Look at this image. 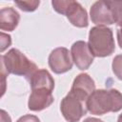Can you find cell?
Here are the masks:
<instances>
[{
  "mask_svg": "<svg viewBox=\"0 0 122 122\" xmlns=\"http://www.w3.org/2000/svg\"><path fill=\"white\" fill-rule=\"evenodd\" d=\"M87 111L94 115L116 112L122 110V93L115 89L95 90L86 100Z\"/></svg>",
  "mask_w": 122,
  "mask_h": 122,
  "instance_id": "6da1fadb",
  "label": "cell"
},
{
  "mask_svg": "<svg viewBox=\"0 0 122 122\" xmlns=\"http://www.w3.org/2000/svg\"><path fill=\"white\" fill-rule=\"evenodd\" d=\"M1 73L3 75L14 74L25 76L27 79L38 70L35 63L15 48L10 49L7 53L1 55Z\"/></svg>",
  "mask_w": 122,
  "mask_h": 122,
  "instance_id": "7a4b0ae2",
  "label": "cell"
},
{
  "mask_svg": "<svg viewBox=\"0 0 122 122\" xmlns=\"http://www.w3.org/2000/svg\"><path fill=\"white\" fill-rule=\"evenodd\" d=\"M89 48L94 57H107L113 53L115 43L112 29L95 26L89 32Z\"/></svg>",
  "mask_w": 122,
  "mask_h": 122,
  "instance_id": "3957f363",
  "label": "cell"
},
{
  "mask_svg": "<svg viewBox=\"0 0 122 122\" xmlns=\"http://www.w3.org/2000/svg\"><path fill=\"white\" fill-rule=\"evenodd\" d=\"M53 10L65 15L70 23L77 28H86L89 25L87 10L77 1L73 0H53L51 1Z\"/></svg>",
  "mask_w": 122,
  "mask_h": 122,
  "instance_id": "277c9868",
  "label": "cell"
},
{
  "mask_svg": "<svg viewBox=\"0 0 122 122\" xmlns=\"http://www.w3.org/2000/svg\"><path fill=\"white\" fill-rule=\"evenodd\" d=\"M60 111L68 122H78L87 112L86 105L78 97L69 92L60 103Z\"/></svg>",
  "mask_w": 122,
  "mask_h": 122,
  "instance_id": "5b68a950",
  "label": "cell"
},
{
  "mask_svg": "<svg viewBox=\"0 0 122 122\" xmlns=\"http://www.w3.org/2000/svg\"><path fill=\"white\" fill-rule=\"evenodd\" d=\"M48 62L51 70L56 74L65 73L71 71L73 65L71 51L65 47H59L51 51Z\"/></svg>",
  "mask_w": 122,
  "mask_h": 122,
  "instance_id": "8992f818",
  "label": "cell"
},
{
  "mask_svg": "<svg viewBox=\"0 0 122 122\" xmlns=\"http://www.w3.org/2000/svg\"><path fill=\"white\" fill-rule=\"evenodd\" d=\"M71 55L74 65L81 71L88 70L92 64L94 58L88 43L82 40H78L71 45Z\"/></svg>",
  "mask_w": 122,
  "mask_h": 122,
  "instance_id": "52a82bcc",
  "label": "cell"
},
{
  "mask_svg": "<svg viewBox=\"0 0 122 122\" xmlns=\"http://www.w3.org/2000/svg\"><path fill=\"white\" fill-rule=\"evenodd\" d=\"M90 17L93 24L99 27H107L114 24V18L107 1L94 2L90 10Z\"/></svg>",
  "mask_w": 122,
  "mask_h": 122,
  "instance_id": "ba28073f",
  "label": "cell"
},
{
  "mask_svg": "<svg viewBox=\"0 0 122 122\" xmlns=\"http://www.w3.org/2000/svg\"><path fill=\"white\" fill-rule=\"evenodd\" d=\"M95 91L94 80L88 73H79L73 80L70 92L86 103L89 96Z\"/></svg>",
  "mask_w": 122,
  "mask_h": 122,
  "instance_id": "9c48e42d",
  "label": "cell"
},
{
  "mask_svg": "<svg viewBox=\"0 0 122 122\" xmlns=\"http://www.w3.org/2000/svg\"><path fill=\"white\" fill-rule=\"evenodd\" d=\"M52 92L45 89L31 90L29 96L28 108L32 112H40L49 108L53 103Z\"/></svg>",
  "mask_w": 122,
  "mask_h": 122,
  "instance_id": "30bf717a",
  "label": "cell"
},
{
  "mask_svg": "<svg viewBox=\"0 0 122 122\" xmlns=\"http://www.w3.org/2000/svg\"><path fill=\"white\" fill-rule=\"evenodd\" d=\"M30 86L31 90L36 89H45L52 92L54 89V79L51 74L44 69L36 70L29 78Z\"/></svg>",
  "mask_w": 122,
  "mask_h": 122,
  "instance_id": "8fae6325",
  "label": "cell"
},
{
  "mask_svg": "<svg viewBox=\"0 0 122 122\" xmlns=\"http://www.w3.org/2000/svg\"><path fill=\"white\" fill-rule=\"evenodd\" d=\"M20 21V14L11 7L2 8L0 10L1 30L12 31L16 29Z\"/></svg>",
  "mask_w": 122,
  "mask_h": 122,
  "instance_id": "7c38bea8",
  "label": "cell"
},
{
  "mask_svg": "<svg viewBox=\"0 0 122 122\" xmlns=\"http://www.w3.org/2000/svg\"><path fill=\"white\" fill-rule=\"evenodd\" d=\"M14 4L23 11H26V12H31V11H34L39 4H40V1L38 0H29V1H14Z\"/></svg>",
  "mask_w": 122,
  "mask_h": 122,
  "instance_id": "4fadbf2b",
  "label": "cell"
},
{
  "mask_svg": "<svg viewBox=\"0 0 122 122\" xmlns=\"http://www.w3.org/2000/svg\"><path fill=\"white\" fill-rule=\"evenodd\" d=\"M112 69L114 75L119 80H122V54H118L113 58Z\"/></svg>",
  "mask_w": 122,
  "mask_h": 122,
  "instance_id": "5bb4252c",
  "label": "cell"
},
{
  "mask_svg": "<svg viewBox=\"0 0 122 122\" xmlns=\"http://www.w3.org/2000/svg\"><path fill=\"white\" fill-rule=\"evenodd\" d=\"M1 39H0V44H1V48H0V51L3 52L7 48H9L11 44V37L10 34L5 33L3 31H1Z\"/></svg>",
  "mask_w": 122,
  "mask_h": 122,
  "instance_id": "9a60e30c",
  "label": "cell"
},
{
  "mask_svg": "<svg viewBox=\"0 0 122 122\" xmlns=\"http://www.w3.org/2000/svg\"><path fill=\"white\" fill-rule=\"evenodd\" d=\"M16 122H41L40 119L33 114H25L23 116H21L20 118H18V120Z\"/></svg>",
  "mask_w": 122,
  "mask_h": 122,
  "instance_id": "2e32d148",
  "label": "cell"
},
{
  "mask_svg": "<svg viewBox=\"0 0 122 122\" xmlns=\"http://www.w3.org/2000/svg\"><path fill=\"white\" fill-rule=\"evenodd\" d=\"M1 122H11L10 116L5 110H1Z\"/></svg>",
  "mask_w": 122,
  "mask_h": 122,
  "instance_id": "e0dca14e",
  "label": "cell"
},
{
  "mask_svg": "<svg viewBox=\"0 0 122 122\" xmlns=\"http://www.w3.org/2000/svg\"><path fill=\"white\" fill-rule=\"evenodd\" d=\"M116 37H117V43H118L120 49H122V25L117 29Z\"/></svg>",
  "mask_w": 122,
  "mask_h": 122,
  "instance_id": "ac0fdd59",
  "label": "cell"
},
{
  "mask_svg": "<svg viewBox=\"0 0 122 122\" xmlns=\"http://www.w3.org/2000/svg\"><path fill=\"white\" fill-rule=\"evenodd\" d=\"M83 122H103V121L96 117H87Z\"/></svg>",
  "mask_w": 122,
  "mask_h": 122,
  "instance_id": "d6986e66",
  "label": "cell"
},
{
  "mask_svg": "<svg viewBox=\"0 0 122 122\" xmlns=\"http://www.w3.org/2000/svg\"><path fill=\"white\" fill-rule=\"evenodd\" d=\"M117 122H122V113L119 114V116H118V118H117Z\"/></svg>",
  "mask_w": 122,
  "mask_h": 122,
  "instance_id": "ffe728a7",
  "label": "cell"
}]
</instances>
